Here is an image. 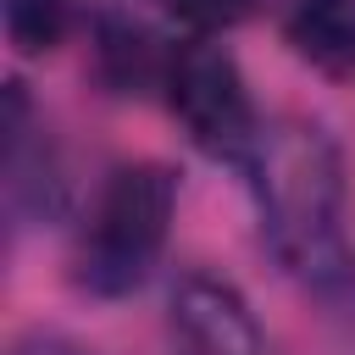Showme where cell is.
Wrapping results in <instances>:
<instances>
[{"label":"cell","mask_w":355,"mask_h":355,"mask_svg":"<svg viewBox=\"0 0 355 355\" xmlns=\"http://www.w3.org/2000/svg\"><path fill=\"white\" fill-rule=\"evenodd\" d=\"M244 166L277 266L316 300H344L355 288V255L344 227L338 144L305 116H277L261 128Z\"/></svg>","instance_id":"obj_1"},{"label":"cell","mask_w":355,"mask_h":355,"mask_svg":"<svg viewBox=\"0 0 355 355\" xmlns=\"http://www.w3.org/2000/svg\"><path fill=\"white\" fill-rule=\"evenodd\" d=\"M172 211H178L172 166H161V161L116 166L72 239V283L94 300L133 294L166 250Z\"/></svg>","instance_id":"obj_2"},{"label":"cell","mask_w":355,"mask_h":355,"mask_svg":"<svg viewBox=\"0 0 355 355\" xmlns=\"http://www.w3.org/2000/svg\"><path fill=\"white\" fill-rule=\"evenodd\" d=\"M166 105H172V116L183 122V133H189L205 155L250 161V150H255V139H261V122H255L244 72H239V61H233L222 44L189 39V44L172 50Z\"/></svg>","instance_id":"obj_3"},{"label":"cell","mask_w":355,"mask_h":355,"mask_svg":"<svg viewBox=\"0 0 355 355\" xmlns=\"http://www.w3.org/2000/svg\"><path fill=\"white\" fill-rule=\"evenodd\" d=\"M172 355H266V344L233 283L189 272L172 288Z\"/></svg>","instance_id":"obj_4"},{"label":"cell","mask_w":355,"mask_h":355,"mask_svg":"<svg viewBox=\"0 0 355 355\" xmlns=\"http://www.w3.org/2000/svg\"><path fill=\"white\" fill-rule=\"evenodd\" d=\"M6 200L17 216H55L67 200V178L61 161L44 139V128L28 122V94L22 83H6Z\"/></svg>","instance_id":"obj_5"},{"label":"cell","mask_w":355,"mask_h":355,"mask_svg":"<svg viewBox=\"0 0 355 355\" xmlns=\"http://www.w3.org/2000/svg\"><path fill=\"white\" fill-rule=\"evenodd\" d=\"M166 67L172 50L133 17L105 11L94 22V72L105 78L111 94H144V89H166Z\"/></svg>","instance_id":"obj_6"},{"label":"cell","mask_w":355,"mask_h":355,"mask_svg":"<svg viewBox=\"0 0 355 355\" xmlns=\"http://www.w3.org/2000/svg\"><path fill=\"white\" fill-rule=\"evenodd\" d=\"M283 39L322 78H355V0H294Z\"/></svg>","instance_id":"obj_7"},{"label":"cell","mask_w":355,"mask_h":355,"mask_svg":"<svg viewBox=\"0 0 355 355\" xmlns=\"http://www.w3.org/2000/svg\"><path fill=\"white\" fill-rule=\"evenodd\" d=\"M6 39L22 55H50L72 28V0H0Z\"/></svg>","instance_id":"obj_8"},{"label":"cell","mask_w":355,"mask_h":355,"mask_svg":"<svg viewBox=\"0 0 355 355\" xmlns=\"http://www.w3.org/2000/svg\"><path fill=\"white\" fill-rule=\"evenodd\" d=\"M172 17L194 22V28H233L239 17H250L255 0H161Z\"/></svg>","instance_id":"obj_9"},{"label":"cell","mask_w":355,"mask_h":355,"mask_svg":"<svg viewBox=\"0 0 355 355\" xmlns=\"http://www.w3.org/2000/svg\"><path fill=\"white\" fill-rule=\"evenodd\" d=\"M11 355H89V349L78 338H67V333H22L11 344Z\"/></svg>","instance_id":"obj_10"}]
</instances>
